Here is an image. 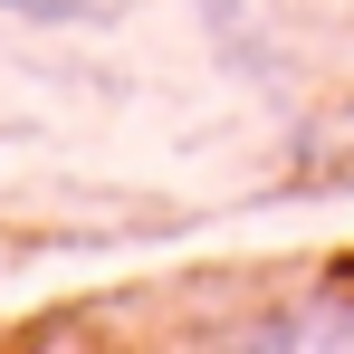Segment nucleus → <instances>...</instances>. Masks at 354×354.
<instances>
[{"mask_svg":"<svg viewBox=\"0 0 354 354\" xmlns=\"http://www.w3.org/2000/svg\"><path fill=\"white\" fill-rule=\"evenodd\" d=\"M10 19H39V29H86V19H106L115 0H0Z\"/></svg>","mask_w":354,"mask_h":354,"instance_id":"obj_2","label":"nucleus"},{"mask_svg":"<svg viewBox=\"0 0 354 354\" xmlns=\"http://www.w3.org/2000/svg\"><path fill=\"white\" fill-rule=\"evenodd\" d=\"M239 345H278V354H297V345H354V297H326V306H278V316H259Z\"/></svg>","mask_w":354,"mask_h":354,"instance_id":"obj_1","label":"nucleus"}]
</instances>
